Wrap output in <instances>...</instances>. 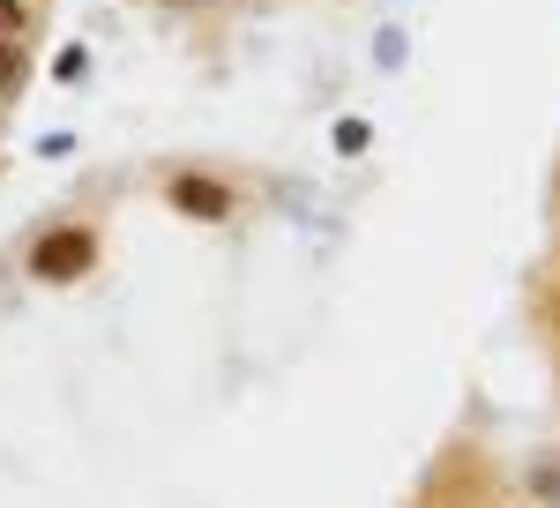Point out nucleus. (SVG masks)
Masks as SVG:
<instances>
[{
  "label": "nucleus",
  "mask_w": 560,
  "mask_h": 508,
  "mask_svg": "<svg viewBox=\"0 0 560 508\" xmlns=\"http://www.w3.org/2000/svg\"><path fill=\"white\" fill-rule=\"evenodd\" d=\"M23 262H31V277H38V285H83L90 262H97V232H90V224H52V232L31 240Z\"/></svg>",
  "instance_id": "obj_1"
},
{
  "label": "nucleus",
  "mask_w": 560,
  "mask_h": 508,
  "mask_svg": "<svg viewBox=\"0 0 560 508\" xmlns=\"http://www.w3.org/2000/svg\"><path fill=\"white\" fill-rule=\"evenodd\" d=\"M165 203H173V210L187 217V224H224L240 195H232L224 180H210V172H179L173 187H165Z\"/></svg>",
  "instance_id": "obj_2"
},
{
  "label": "nucleus",
  "mask_w": 560,
  "mask_h": 508,
  "mask_svg": "<svg viewBox=\"0 0 560 508\" xmlns=\"http://www.w3.org/2000/svg\"><path fill=\"white\" fill-rule=\"evenodd\" d=\"M23 83H31V53L23 38H0V97H15Z\"/></svg>",
  "instance_id": "obj_3"
},
{
  "label": "nucleus",
  "mask_w": 560,
  "mask_h": 508,
  "mask_svg": "<svg viewBox=\"0 0 560 508\" xmlns=\"http://www.w3.org/2000/svg\"><path fill=\"white\" fill-rule=\"evenodd\" d=\"M523 494L530 501H560V457H538V464L523 471Z\"/></svg>",
  "instance_id": "obj_4"
},
{
  "label": "nucleus",
  "mask_w": 560,
  "mask_h": 508,
  "mask_svg": "<svg viewBox=\"0 0 560 508\" xmlns=\"http://www.w3.org/2000/svg\"><path fill=\"white\" fill-rule=\"evenodd\" d=\"M52 76H60V83H83V76H90V53H83V45H60V53H52Z\"/></svg>",
  "instance_id": "obj_5"
},
{
  "label": "nucleus",
  "mask_w": 560,
  "mask_h": 508,
  "mask_svg": "<svg viewBox=\"0 0 560 508\" xmlns=\"http://www.w3.org/2000/svg\"><path fill=\"white\" fill-rule=\"evenodd\" d=\"M366 142H374V127H366V120H337V150H345V158H359Z\"/></svg>",
  "instance_id": "obj_6"
},
{
  "label": "nucleus",
  "mask_w": 560,
  "mask_h": 508,
  "mask_svg": "<svg viewBox=\"0 0 560 508\" xmlns=\"http://www.w3.org/2000/svg\"><path fill=\"white\" fill-rule=\"evenodd\" d=\"M31 31V8L23 0H0V38H23Z\"/></svg>",
  "instance_id": "obj_7"
}]
</instances>
